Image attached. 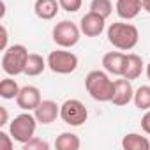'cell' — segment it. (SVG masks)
Here are the masks:
<instances>
[{
    "label": "cell",
    "mask_w": 150,
    "mask_h": 150,
    "mask_svg": "<svg viewBox=\"0 0 150 150\" xmlns=\"http://www.w3.org/2000/svg\"><path fill=\"white\" fill-rule=\"evenodd\" d=\"M85 88L90 94V97L94 101L99 103H111L113 97V88H115V81L110 80L106 71H90L85 78Z\"/></svg>",
    "instance_id": "cell-1"
},
{
    "label": "cell",
    "mask_w": 150,
    "mask_h": 150,
    "mask_svg": "<svg viewBox=\"0 0 150 150\" xmlns=\"http://www.w3.org/2000/svg\"><path fill=\"white\" fill-rule=\"evenodd\" d=\"M108 41L113 48L122 50V51H129L138 44L139 32L131 23L117 21V23H111L108 27Z\"/></svg>",
    "instance_id": "cell-2"
},
{
    "label": "cell",
    "mask_w": 150,
    "mask_h": 150,
    "mask_svg": "<svg viewBox=\"0 0 150 150\" xmlns=\"http://www.w3.org/2000/svg\"><path fill=\"white\" fill-rule=\"evenodd\" d=\"M28 50L23 44H13L7 50H4L2 55V69L9 76H18L25 74L27 60H28Z\"/></svg>",
    "instance_id": "cell-3"
},
{
    "label": "cell",
    "mask_w": 150,
    "mask_h": 150,
    "mask_svg": "<svg viewBox=\"0 0 150 150\" xmlns=\"http://www.w3.org/2000/svg\"><path fill=\"white\" fill-rule=\"evenodd\" d=\"M37 124L39 122H37L35 115H30V111L28 113H21V115L14 117V120L9 124V132L14 138V141L23 145V143H27L28 139L34 138Z\"/></svg>",
    "instance_id": "cell-4"
},
{
    "label": "cell",
    "mask_w": 150,
    "mask_h": 150,
    "mask_svg": "<svg viewBox=\"0 0 150 150\" xmlns=\"http://www.w3.org/2000/svg\"><path fill=\"white\" fill-rule=\"evenodd\" d=\"M46 60H48V67L55 74H71L78 67V57L72 51H65V48L51 51Z\"/></svg>",
    "instance_id": "cell-5"
},
{
    "label": "cell",
    "mask_w": 150,
    "mask_h": 150,
    "mask_svg": "<svg viewBox=\"0 0 150 150\" xmlns=\"http://www.w3.org/2000/svg\"><path fill=\"white\" fill-rule=\"evenodd\" d=\"M60 118L71 125V127H80L87 122L88 118V111L85 108V104L78 99H67L62 106H60Z\"/></svg>",
    "instance_id": "cell-6"
},
{
    "label": "cell",
    "mask_w": 150,
    "mask_h": 150,
    "mask_svg": "<svg viewBox=\"0 0 150 150\" xmlns=\"http://www.w3.org/2000/svg\"><path fill=\"white\" fill-rule=\"evenodd\" d=\"M80 27L78 25H74L72 21H60L53 27V41L57 46L60 48H72V46H76L78 41H80Z\"/></svg>",
    "instance_id": "cell-7"
},
{
    "label": "cell",
    "mask_w": 150,
    "mask_h": 150,
    "mask_svg": "<svg viewBox=\"0 0 150 150\" xmlns=\"http://www.w3.org/2000/svg\"><path fill=\"white\" fill-rule=\"evenodd\" d=\"M41 90L34 85H27L21 87L18 97H16V104L18 108H21L23 111H34L39 104H41Z\"/></svg>",
    "instance_id": "cell-8"
},
{
    "label": "cell",
    "mask_w": 150,
    "mask_h": 150,
    "mask_svg": "<svg viewBox=\"0 0 150 150\" xmlns=\"http://www.w3.org/2000/svg\"><path fill=\"white\" fill-rule=\"evenodd\" d=\"M104 21H106V18H103L97 13L88 11L80 21V30L87 37H97L104 32Z\"/></svg>",
    "instance_id": "cell-9"
},
{
    "label": "cell",
    "mask_w": 150,
    "mask_h": 150,
    "mask_svg": "<svg viewBox=\"0 0 150 150\" xmlns=\"http://www.w3.org/2000/svg\"><path fill=\"white\" fill-rule=\"evenodd\" d=\"M132 99H134V88L131 85V80H127V78L115 80V88H113L111 103L115 106H127Z\"/></svg>",
    "instance_id": "cell-10"
},
{
    "label": "cell",
    "mask_w": 150,
    "mask_h": 150,
    "mask_svg": "<svg viewBox=\"0 0 150 150\" xmlns=\"http://www.w3.org/2000/svg\"><path fill=\"white\" fill-rule=\"evenodd\" d=\"M34 115H35L39 124L50 125L51 122L57 120V117H60V106L55 101L46 99V101H41V104L34 110Z\"/></svg>",
    "instance_id": "cell-11"
},
{
    "label": "cell",
    "mask_w": 150,
    "mask_h": 150,
    "mask_svg": "<svg viewBox=\"0 0 150 150\" xmlns=\"http://www.w3.org/2000/svg\"><path fill=\"white\" fill-rule=\"evenodd\" d=\"M143 72V60L136 53H129L124 58V67H122V78L127 80H136Z\"/></svg>",
    "instance_id": "cell-12"
},
{
    "label": "cell",
    "mask_w": 150,
    "mask_h": 150,
    "mask_svg": "<svg viewBox=\"0 0 150 150\" xmlns=\"http://www.w3.org/2000/svg\"><path fill=\"white\" fill-rule=\"evenodd\" d=\"M143 9V2L141 0H117L115 4V11L122 20H134Z\"/></svg>",
    "instance_id": "cell-13"
},
{
    "label": "cell",
    "mask_w": 150,
    "mask_h": 150,
    "mask_svg": "<svg viewBox=\"0 0 150 150\" xmlns=\"http://www.w3.org/2000/svg\"><path fill=\"white\" fill-rule=\"evenodd\" d=\"M124 58L125 55L120 51H110L103 57V67L108 74L113 76H122V67H124Z\"/></svg>",
    "instance_id": "cell-14"
},
{
    "label": "cell",
    "mask_w": 150,
    "mask_h": 150,
    "mask_svg": "<svg viewBox=\"0 0 150 150\" xmlns=\"http://www.w3.org/2000/svg\"><path fill=\"white\" fill-rule=\"evenodd\" d=\"M58 9H60V4L57 0H35V6H34L35 16L41 20H53Z\"/></svg>",
    "instance_id": "cell-15"
},
{
    "label": "cell",
    "mask_w": 150,
    "mask_h": 150,
    "mask_svg": "<svg viewBox=\"0 0 150 150\" xmlns=\"http://www.w3.org/2000/svg\"><path fill=\"white\" fill-rule=\"evenodd\" d=\"M122 148L124 150H150V141H148V138H145L141 134L129 132L122 139Z\"/></svg>",
    "instance_id": "cell-16"
},
{
    "label": "cell",
    "mask_w": 150,
    "mask_h": 150,
    "mask_svg": "<svg viewBox=\"0 0 150 150\" xmlns=\"http://www.w3.org/2000/svg\"><path fill=\"white\" fill-rule=\"evenodd\" d=\"M48 67V60H44L41 55L37 53H30L28 60H27V67H25V74L27 76H39V74Z\"/></svg>",
    "instance_id": "cell-17"
},
{
    "label": "cell",
    "mask_w": 150,
    "mask_h": 150,
    "mask_svg": "<svg viewBox=\"0 0 150 150\" xmlns=\"http://www.w3.org/2000/svg\"><path fill=\"white\" fill-rule=\"evenodd\" d=\"M80 145H81V141H80V138L74 132H62L55 139L57 150H78Z\"/></svg>",
    "instance_id": "cell-18"
},
{
    "label": "cell",
    "mask_w": 150,
    "mask_h": 150,
    "mask_svg": "<svg viewBox=\"0 0 150 150\" xmlns=\"http://www.w3.org/2000/svg\"><path fill=\"white\" fill-rule=\"evenodd\" d=\"M20 87L16 83V80L13 78H4L2 81H0V97L2 99H16L18 94H20Z\"/></svg>",
    "instance_id": "cell-19"
},
{
    "label": "cell",
    "mask_w": 150,
    "mask_h": 150,
    "mask_svg": "<svg viewBox=\"0 0 150 150\" xmlns=\"http://www.w3.org/2000/svg\"><path fill=\"white\" fill-rule=\"evenodd\" d=\"M134 104L138 110H150V85H141L134 90Z\"/></svg>",
    "instance_id": "cell-20"
},
{
    "label": "cell",
    "mask_w": 150,
    "mask_h": 150,
    "mask_svg": "<svg viewBox=\"0 0 150 150\" xmlns=\"http://www.w3.org/2000/svg\"><path fill=\"white\" fill-rule=\"evenodd\" d=\"M90 11L101 14L103 18H108L113 13V4H111V0H92L90 2Z\"/></svg>",
    "instance_id": "cell-21"
},
{
    "label": "cell",
    "mask_w": 150,
    "mask_h": 150,
    "mask_svg": "<svg viewBox=\"0 0 150 150\" xmlns=\"http://www.w3.org/2000/svg\"><path fill=\"white\" fill-rule=\"evenodd\" d=\"M48 148H50L48 141H44V139H41L37 136H34L32 139L23 143V150H48Z\"/></svg>",
    "instance_id": "cell-22"
},
{
    "label": "cell",
    "mask_w": 150,
    "mask_h": 150,
    "mask_svg": "<svg viewBox=\"0 0 150 150\" xmlns=\"http://www.w3.org/2000/svg\"><path fill=\"white\" fill-rule=\"evenodd\" d=\"M58 4H60V9H64L67 13H76L81 9L83 0H58Z\"/></svg>",
    "instance_id": "cell-23"
},
{
    "label": "cell",
    "mask_w": 150,
    "mask_h": 150,
    "mask_svg": "<svg viewBox=\"0 0 150 150\" xmlns=\"http://www.w3.org/2000/svg\"><path fill=\"white\" fill-rule=\"evenodd\" d=\"M14 138L11 136V132H4V131H0V150H13V143Z\"/></svg>",
    "instance_id": "cell-24"
},
{
    "label": "cell",
    "mask_w": 150,
    "mask_h": 150,
    "mask_svg": "<svg viewBox=\"0 0 150 150\" xmlns=\"http://www.w3.org/2000/svg\"><path fill=\"white\" fill-rule=\"evenodd\" d=\"M141 129L146 134H150V110H146V113L141 117Z\"/></svg>",
    "instance_id": "cell-25"
},
{
    "label": "cell",
    "mask_w": 150,
    "mask_h": 150,
    "mask_svg": "<svg viewBox=\"0 0 150 150\" xmlns=\"http://www.w3.org/2000/svg\"><path fill=\"white\" fill-rule=\"evenodd\" d=\"M9 120V113H7V108L6 106H0V125H6Z\"/></svg>",
    "instance_id": "cell-26"
},
{
    "label": "cell",
    "mask_w": 150,
    "mask_h": 150,
    "mask_svg": "<svg viewBox=\"0 0 150 150\" xmlns=\"http://www.w3.org/2000/svg\"><path fill=\"white\" fill-rule=\"evenodd\" d=\"M7 39H9V37H7V28L2 25V44H0V46H2V50H7V48H9V46H7Z\"/></svg>",
    "instance_id": "cell-27"
},
{
    "label": "cell",
    "mask_w": 150,
    "mask_h": 150,
    "mask_svg": "<svg viewBox=\"0 0 150 150\" xmlns=\"http://www.w3.org/2000/svg\"><path fill=\"white\" fill-rule=\"evenodd\" d=\"M141 2H143V11L150 13V0H141Z\"/></svg>",
    "instance_id": "cell-28"
},
{
    "label": "cell",
    "mask_w": 150,
    "mask_h": 150,
    "mask_svg": "<svg viewBox=\"0 0 150 150\" xmlns=\"http://www.w3.org/2000/svg\"><path fill=\"white\" fill-rule=\"evenodd\" d=\"M146 76H148V80H150V64L146 65Z\"/></svg>",
    "instance_id": "cell-29"
}]
</instances>
